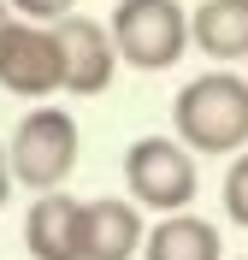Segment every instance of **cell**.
<instances>
[{"label": "cell", "instance_id": "obj_1", "mask_svg": "<svg viewBox=\"0 0 248 260\" xmlns=\"http://www.w3.org/2000/svg\"><path fill=\"white\" fill-rule=\"evenodd\" d=\"M178 142L195 154H242L248 148V77L236 71H201L171 101Z\"/></svg>", "mask_w": 248, "mask_h": 260}, {"label": "cell", "instance_id": "obj_2", "mask_svg": "<svg viewBox=\"0 0 248 260\" xmlns=\"http://www.w3.org/2000/svg\"><path fill=\"white\" fill-rule=\"evenodd\" d=\"M77 118L65 107H30V113L18 118V130L6 136V154H12V178L24 189L48 195L71 178V166H77Z\"/></svg>", "mask_w": 248, "mask_h": 260}, {"label": "cell", "instance_id": "obj_3", "mask_svg": "<svg viewBox=\"0 0 248 260\" xmlns=\"http://www.w3.org/2000/svg\"><path fill=\"white\" fill-rule=\"evenodd\" d=\"M107 30L118 42V59L136 71H171L189 48V18L178 0H118Z\"/></svg>", "mask_w": 248, "mask_h": 260}, {"label": "cell", "instance_id": "obj_4", "mask_svg": "<svg viewBox=\"0 0 248 260\" xmlns=\"http://www.w3.org/2000/svg\"><path fill=\"white\" fill-rule=\"evenodd\" d=\"M195 183V148H183L178 136H142L124 148V189L136 195V207L189 213Z\"/></svg>", "mask_w": 248, "mask_h": 260}, {"label": "cell", "instance_id": "obj_5", "mask_svg": "<svg viewBox=\"0 0 248 260\" xmlns=\"http://www.w3.org/2000/svg\"><path fill=\"white\" fill-rule=\"evenodd\" d=\"M0 89L18 101H48L65 89V53H59V30L53 24L12 18L0 30Z\"/></svg>", "mask_w": 248, "mask_h": 260}, {"label": "cell", "instance_id": "obj_6", "mask_svg": "<svg viewBox=\"0 0 248 260\" xmlns=\"http://www.w3.org/2000/svg\"><path fill=\"white\" fill-rule=\"evenodd\" d=\"M53 30H59V53H65V95H77V101L100 95V89L113 83V71H118L113 30L95 24V18H77V12L59 18Z\"/></svg>", "mask_w": 248, "mask_h": 260}, {"label": "cell", "instance_id": "obj_7", "mask_svg": "<svg viewBox=\"0 0 248 260\" xmlns=\"http://www.w3.org/2000/svg\"><path fill=\"white\" fill-rule=\"evenodd\" d=\"M24 248L30 260H83V201L77 195H36L24 213Z\"/></svg>", "mask_w": 248, "mask_h": 260}, {"label": "cell", "instance_id": "obj_8", "mask_svg": "<svg viewBox=\"0 0 248 260\" xmlns=\"http://www.w3.org/2000/svg\"><path fill=\"white\" fill-rule=\"evenodd\" d=\"M136 243H148L136 201H124V195L83 201V260H130Z\"/></svg>", "mask_w": 248, "mask_h": 260}, {"label": "cell", "instance_id": "obj_9", "mask_svg": "<svg viewBox=\"0 0 248 260\" xmlns=\"http://www.w3.org/2000/svg\"><path fill=\"white\" fill-rule=\"evenodd\" d=\"M189 42L213 65L248 59V0H201L189 12Z\"/></svg>", "mask_w": 248, "mask_h": 260}, {"label": "cell", "instance_id": "obj_10", "mask_svg": "<svg viewBox=\"0 0 248 260\" xmlns=\"http://www.w3.org/2000/svg\"><path fill=\"white\" fill-rule=\"evenodd\" d=\"M142 260H225L213 219H195V213H165L160 225L148 231Z\"/></svg>", "mask_w": 248, "mask_h": 260}, {"label": "cell", "instance_id": "obj_11", "mask_svg": "<svg viewBox=\"0 0 248 260\" xmlns=\"http://www.w3.org/2000/svg\"><path fill=\"white\" fill-rule=\"evenodd\" d=\"M219 201H225V213H231V225L248 231V148L231 160V172H225V195H219Z\"/></svg>", "mask_w": 248, "mask_h": 260}, {"label": "cell", "instance_id": "obj_12", "mask_svg": "<svg viewBox=\"0 0 248 260\" xmlns=\"http://www.w3.org/2000/svg\"><path fill=\"white\" fill-rule=\"evenodd\" d=\"M71 6L77 0H12V12L30 24H59V18H71Z\"/></svg>", "mask_w": 248, "mask_h": 260}, {"label": "cell", "instance_id": "obj_13", "mask_svg": "<svg viewBox=\"0 0 248 260\" xmlns=\"http://www.w3.org/2000/svg\"><path fill=\"white\" fill-rule=\"evenodd\" d=\"M12 154H6V142H0V207H6V201H12Z\"/></svg>", "mask_w": 248, "mask_h": 260}, {"label": "cell", "instance_id": "obj_14", "mask_svg": "<svg viewBox=\"0 0 248 260\" xmlns=\"http://www.w3.org/2000/svg\"><path fill=\"white\" fill-rule=\"evenodd\" d=\"M12 18H18V12H12V0H0V30H6V24H12Z\"/></svg>", "mask_w": 248, "mask_h": 260}]
</instances>
